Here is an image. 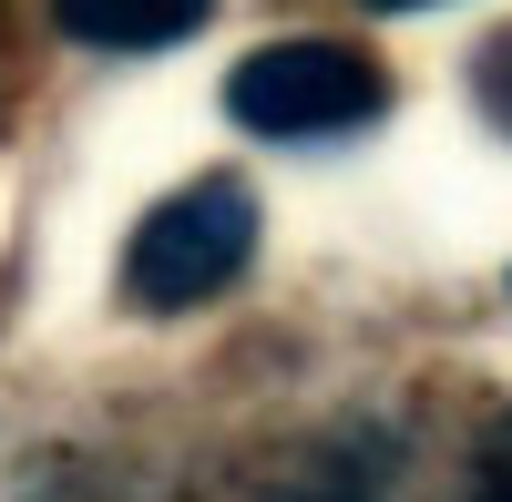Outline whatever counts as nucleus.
<instances>
[{
	"label": "nucleus",
	"instance_id": "nucleus-1",
	"mask_svg": "<svg viewBox=\"0 0 512 502\" xmlns=\"http://www.w3.org/2000/svg\"><path fill=\"white\" fill-rule=\"evenodd\" d=\"M256 257V195L236 175H195L154 205L123 246V287H134V308H205L216 287H236Z\"/></svg>",
	"mask_w": 512,
	"mask_h": 502
},
{
	"label": "nucleus",
	"instance_id": "nucleus-2",
	"mask_svg": "<svg viewBox=\"0 0 512 502\" xmlns=\"http://www.w3.org/2000/svg\"><path fill=\"white\" fill-rule=\"evenodd\" d=\"M390 103L379 93V62L349 41H267L226 72V113L267 144H318V134H359V123Z\"/></svg>",
	"mask_w": 512,
	"mask_h": 502
},
{
	"label": "nucleus",
	"instance_id": "nucleus-3",
	"mask_svg": "<svg viewBox=\"0 0 512 502\" xmlns=\"http://www.w3.org/2000/svg\"><path fill=\"white\" fill-rule=\"evenodd\" d=\"M216 0H52V21L93 52H175V41L205 31Z\"/></svg>",
	"mask_w": 512,
	"mask_h": 502
},
{
	"label": "nucleus",
	"instance_id": "nucleus-4",
	"mask_svg": "<svg viewBox=\"0 0 512 502\" xmlns=\"http://www.w3.org/2000/svg\"><path fill=\"white\" fill-rule=\"evenodd\" d=\"M369 11H441V0H369Z\"/></svg>",
	"mask_w": 512,
	"mask_h": 502
},
{
	"label": "nucleus",
	"instance_id": "nucleus-5",
	"mask_svg": "<svg viewBox=\"0 0 512 502\" xmlns=\"http://www.w3.org/2000/svg\"><path fill=\"white\" fill-rule=\"evenodd\" d=\"M308 502H318V492H308Z\"/></svg>",
	"mask_w": 512,
	"mask_h": 502
}]
</instances>
